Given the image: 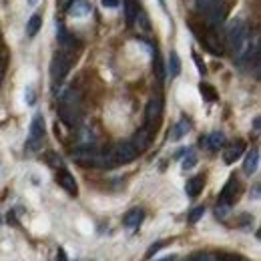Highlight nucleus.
<instances>
[{"label":"nucleus","instance_id":"nucleus-1","mask_svg":"<svg viewBox=\"0 0 261 261\" xmlns=\"http://www.w3.org/2000/svg\"><path fill=\"white\" fill-rule=\"evenodd\" d=\"M59 119L66 127H74L81 121V100L74 89H66L61 95V105H59Z\"/></svg>","mask_w":261,"mask_h":261},{"label":"nucleus","instance_id":"nucleus-2","mask_svg":"<svg viewBox=\"0 0 261 261\" xmlns=\"http://www.w3.org/2000/svg\"><path fill=\"white\" fill-rule=\"evenodd\" d=\"M227 46L231 53L239 59L243 55V50L249 46V27L243 20H233L227 29Z\"/></svg>","mask_w":261,"mask_h":261},{"label":"nucleus","instance_id":"nucleus-3","mask_svg":"<svg viewBox=\"0 0 261 261\" xmlns=\"http://www.w3.org/2000/svg\"><path fill=\"white\" fill-rule=\"evenodd\" d=\"M74 53H68V50H59L55 57H53V63H50V76H53V83H63L65 76L68 74L70 66H72V61H74Z\"/></svg>","mask_w":261,"mask_h":261},{"label":"nucleus","instance_id":"nucleus-4","mask_svg":"<svg viewBox=\"0 0 261 261\" xmlns=\"http://www.w3.org/2000/svg\"><path fill=\"white\" fill-rule=\"evenodd\" d=\"M72 161L81 167H102V153H97L91 147H81L72 151Z\"/></svg>","mask_w":261,"mask_h":261},{"label":"nucleus","instance_id":"nucleus-5","mask_svg":"<svg viewBox=\"0 0 261 261\" xmlns=\"http://www.w3.org/2000/svg\"><path fill=\"white\" fill-rule=\"evenodd\" d=\"M137 149L130 145V143H117L113 149H111V157L115 165H123V163H130L137 159Z\"/></svg>","mask_w":261,"mask_h":261},{"label":"nucleus","instance_id":"nucleus-6","mask_svg":"<svg viewBox=\"0 0 261 261\" xmlns=\"http://www.w3.org/2000/svg\"><path fill=\"white\" fill-rule=\"evenodd\" d=\"M239 191H241V187H239V181H237L235 177H231L227 183H225V187H223L221 195H219V203H221L223 207H227V205H233V203L237 201V197H239Z\"/></svg>","mask_w":261,"mask_h":261},{"label":"nucleus","instance_id":"nucleus-7","mask_svg":"<svg viewBox=\"0 0 261 261\" xmlns=\"http://www.w3.org/2000/svg\"><path fill=\"white\" fill-rule=\"evenodd\" d=\"M44 137V119L42 115H34L31 123V139H29V149H38V143Z\"/></svg>","mask_w":261,"mask_h":261},{"label":"nucleus","instance_id":"nucleus-8","mask_svg":"<svg viewBox=\"0 0 261 261\" xmlns=\"http://www.w3.org/2000/svg\"><path fill=\"white\" fill-rule=\"evenodd\" d=\"M161 113H163V100L159 97L151 98L147 102V109H145V119H147V125L153 127L159 119H161Z\"/></svg>","mask_w":261,"mask_h":261},{"label":"nucleus","instance_id":"nucleus-9","mask_svg":"<svg viewBox=\"0 0 261 261\" xmlns=\"http://www.w3.org/2000/svg\"><path fill=\"white\" fill-rule=\"evenodd\" d=\"M57 181H59V185L65 189L66 193H70V195H76V193H79V185H76V181H74V175H70L66 169H61V171H59Z\"/></svg>","mask_w":261,"mask_h":261},{"label":"nucleus","instance_id":"nucleus-10","mask_svg":"<svg viewBox=\"0 0 261 261\" xmlns=\"http://www.w3.org/2000/svg\"><path fill=\"white\" fill-rule=\"evenodd\" d=\"M199 42H201L209 53H213V55H221V53H223V46L219 44L217 36H215L213 33H209V31H205L203 34H199Z\"/></svg>","mask_w":261,"mask_h":261},{"label":"nucleus","instance_id":"nucleus-11","mask_svg":"<svg viewBox=\"0 0 261 261\" xmlns=\"http://www.w3.org/2000/svg\"><path fill=\"white\" fill-rule=\"evenodd\" d=\"M72 18H85L91 14V4L87 0H72L68 4V10H66Z\"/></svg>","mask_w":261,"mask_h":261},{"label":"nucleus","instance_id":"nucleus-12","mask_svg":"<svg viewBox=\"0 0 261 261\" xmlns=\"http://www.w3.org/2000/svg\"><path fill=\"white\" fill-rule=\"evenodd\" d=\"M130 145L137 149V153H141V151H145L149 145H151V130L149 129H139L135 135H133V141H130Z\"/></svg>","mask_w":261,"mask_h":261},{"label":"nucleus","instance_id":"nucleus-13","mask_svg":"<svg viewBox=\"0 0 261 261\" xmlns=\"http://www.w3.org/2000/svg\"><path fill=\"white\" fill-rule=\"evenodd\" d=\"M207 14V18H209V24L211 27H215V24H221L225 18H227V6L223 4V2H219V4H215L209 12H205Z\"/></svg>","mask_w":261,"mask_h":261},{"label":"nucleus","instance_id":"nucleus-14","mask_svg":"<svg viewBox=\"0 0 261 261\" xmlns=\"http://www.w3.org/2000/svg\"><path fill=\"white\" fill-rule=\"evenodd\" d=\"M243 151H245V143H243V141H237L235 145H231L227 151L223 153V161H225L227 165L235 163V161L243 155Z\"/></svg>","mask_w":261,"mask_h":261},{"label":"nucleus","instance_id":"nucleus-15","mask_svg":"<svg viewBox=\"0 0 261 261\" xmlns=\"http://www.w3.org/2000/svg\"><path fill=\"white\" fill-rule=\"evenodd\" d=\"M257 165H259V151H257V149H251V151L247 153L245 161H243V171H245L247 175H251V173L257 171Z\"/></svg>","mask_w":261,"mask_h":261},{"label":"nucleus","instance_id":"nucleus-16","mask_svg":"<svg viewBox=\"0 0 261 261\" xmlns=\"http://www.w3.org/2000/svg\"><path fill=\"white\" fill-rule=\"evenodd\" d=\"M139 12H141V10H139V2H137V0H125V20H127L129 27L135 24Z\"/></svg>","mask_w":261,"mask_h":261},{"label":"nucleus","instance_id":"nucleus-17","mask_svg":"<svg viewBox=\"0 0 261 261\" xmlns=\"http://www.w3.org/2000/svg\"><path fill=\"white\" fill-rule=\"evenodd\" d=\"M203 187H205V179L203 177H191L187 181V185H185V191H187L189 197H197L203 191Z\"/></svg>","mask_w":261,"mask_h":261},{"label":"nucleus","instance_id":"nucleus-18","mask_svg":"<svg viewBox=\"0 0 261 261\" xmlns=\"http://www.w3.org/2000/svg\"><path fill=\"white\" fill-rule=\"evenodd\" d=\"M203 143H205L211 151H217V149H221V147L225 145V137H223V133H211L205 141L201 139V145H203Z\"/></svg>","mask_w":261,"mask_h":261},{"label":"nucleus","instance_id":"nucleus-19","mask_svg":"<svg viewBox=\"0 0 261 261\" xmlns=\"http://www.w3.org/2000/svg\"><path fill=\"white\" fill-rule=\"evenodd\" d=\"M143 217H145V213H143L141 209H130L129 213L125 215V225H127L129 229H137L139 225H141Z\"/></svg>","mask_w":261,"mask_h":261},{"label":"nucleus","instance_id":"nucleus-20","mask_svg":"<svg viewBox=\"0 0 261 261\" xmlns=\"http://www.w3.org/2000/svg\"><path fill=\"white\" fill-rule=\"evenodd\" d=\"M169 74H171V79L181 74V61H179V55L175 50L169 55Z\"/></svg>","mask_w":261,"mask_h":261},{"label":"nucleus","instance_id":"nucleus-21","mask_svg":"<svg viewBox=\"0 0 261 261\" xmlns=\"http://www.w3.org/2000/svg\"><path fill=\"white\" fill-rule=\"evenodd\" d=\"M40 27H42V18H40L38 14H33L31 20H29V24H27V36H29V38L36 36V33L40 31Z\"/></svg>","mask_w":261,"mask_h":261},{"label":"nucleus","instance_id":"nucleus-22","mask_svg":"<svg viewBox=\"0 0 261 261\" xmlns=\"http://www.w3.org/2000/svg\"><path fill=\"white\" fill-rule=\"evenodd\" d=\"M189 129H191V123L187 121V119H183V121H179L175 127H173V133H171V139H181L185 133H189Z\"/></svg>","mask_w":261,"mask_h":261},{"label":"nucleus","instance_id":"nucleus-23","mask_svg":"<svg viewBox=\"0 0 261 261\" xmlns=\"http://www.w3.org/2000/svg\"><path fill=\"white\" fill-rule=\"evenodd\" d=\"M199 93H201V97L205 98V100H209V102H215L217 100V91L211 85H207V83H201L199 85Z\"/></svg>","mask_w":261,"mask_h":261},{"label":"nucleus","instance_id":"nucleus-24","mask_svg":"<svg viewBox=\"0 0 261 261\" xmlns=\"http://www.w3.org/2000/svg\"><path fill=\"white\" fill-rule=\"evenodd\" d=\"M221 0H195V8L199 12H209L215 4H219Z\"/></svg>","mask_w":261,"mask_h":261},{"label":"nucleus","instance_id":"nucleus-25","mask_svg":"<svg viewBox=\"0 0 261 261\" xmlns=\"http://www.w3.org/2000/svg\"><path fill=\"white\" fill-rule=\"evenodd\" d=\"M153 68H155V74H157V79H159V81H163V79H165V68H163V63H161V59H159V55H155V63H153Z\"/></svg>","mask_w":261,"mask_h":261},{"label":"nucleus","instance_id":"nucleus-26","mask_svg":"<svg viewBox=\"0 0 261 261\" xmlns=\"http://www.w3.org/2000/svg\"><path fill=\"white\" fill-rule=\"evenodd\" d=\"M203 213H205V207H203V205H201V207H195V209L189 213V221H191V223H197V221L203 217Z\"/></svg>","mask_w":261,"mask_h":261},{"label":"nucleus","instance_id":"nucleus-27","mask_svg":"<svg viewBox=\"0 0 261 261\" xmlns=\"http://www.w3.org/2000/svg\"><path fill=\"white\" fill-rule=\"evenodd\" d=\"M46 157H48V165H53V167H57V169L63 165L61 163V157H59L55 151H48V153H46Z\"/></svg>","mask_w":261,"mask_h":261},{"label":"nucleus","instance_id":"nucleus-28","mask_svg":"<svg viewBox=\"0 0 261 261\" xmlns=\"http://www.w3.org/2000/svg\"><path fill=\"white\" fill-rule=\"evenodd\" d=\"M193 61H195V65H197V68H199V72H201V74H205V72H207V66H205V63L201 61V57H199L197 53H193Z\"/></svg>","mask_w":261,"mask_h":261},{"label":"nucleus","instance_id":"nucleus-29","mask_svg":"<svg viewBox=\"0 0 261 261\" xmlns=\"http://www.w3.org/2000/svg\"><path fill=\"white\" fill-rule=\"evenodd\" d=\"M191 261H217V257L211 255V253H199V255H195Z\"/></svg>","mask_w":261,"mask_h":261},{"label":"nucleus","instance_id":"nucleus-30","mask_svg":"<svg viewBox=\"0 0 261 261\" xmlns=\"http://www.w3.org/2000/svg\"><path fill=\"white\" fill-rule=\"evenodd\" d=\"M163 245H165L163 241H159V243H155V245H151V247H149V251H147V257H153V255H155V253H157V251H159V249H161Z\"/></svg>","mask_w":261,"mask_h":261},{"label":"nucleus","instance_id":"nucleus-31","mask_svg":"<svg viewBox=\"0 0 261 261\" xmlns=\"http://www.w3.org/2000/svg\"><path fill=\"white\" fill-rule=\"evenodd\" d=\"M195 163H197V157L191 153V155H189V157L183 161V169H191V167H195Z\"/></svg>","mask_w":261,"mask_h":261},{"label":"nucleus","instance_id":"nucleus-32","mask_svg":"<svg viewBox=\"0 0 261 261\" xmlns=\"http://www.w3.org/2000/svg\"><path fill=\"white\" fill-rule=\"evenodd\" d=\"M24 98H27V102H29V105H34V91L31 89V87L27 89V93H24Z\"/></svg>","mask_w":261,"mask_h":261},{"label":"nucleus","instance_id":"nucleus-33","mask_svg":"<svg viewBox=\"0 0 261 261\" xmlns=\"http://www.w3.org/2000/svg\"><path fill=\"white\" fill-rule=\"evenodd\" d=\"M102 6L105 8H117L119 6V0H102Z\"/></svg>","mask_w":261,"mask_h":261},{"label":"nucleus","instance_id":"nucleus-34","mask_svg":"<svg viewBox=\"0 0 261 261\" xmlns=\"http://www.w3.org/2000/svg\"><path fill=\"white\" fill-rule=\"evenodd\" d=\"M217 261H239V259H237L235 255H223L221 259H217Z\"/></svg>","mask_w":261,"mask_h":261},{"label":"nucleus","instance_id":"nucleus-35","mask_svg":"<svg viewBox=\"0 0 261 261\" xmlns=\"http://www.w3.org/2000/svg\"><path fill=\"white\" fill-rule=\"evenodd\" d=\"M157 261H175V255H167L163 259H157Z\"/></svg>","mask_w":261,"mask_h":261},{"label":"nucleus","instance_id":"nucleus-36","mask_svg":"<svg viewBox=\"0 0 261 261\" xmlns=\"http://www.w3.org/2000/svg\"><path fill=\"white\" fill-rule=\"evenodd\" d=\"M59 261H65V253H63V249L59 251Z\"/></svg>","mask_w":261,"mask_h":261},{"label":"nucleus","instance_id":"nucleus-37","mask_svg":"<svg viewBox=\"0 0 261 261\" xmlns=\"http://www.w3.org/2000/svg\"><path fill=\"white\" fill-rule=\"evenodd\" d=\"M36 2H38V0H29V4H31V6H34Z\"/></svg>","mask_w":261,"mask_h":261},{"label":"nucleus","instance_id":"nucleus-38","mask_svg":"<svg viewBox=\"0 0 261 261\" xmlns=\"http://www.w3.org/2000/svg\"><path fill=\"white\" fill-rule=\"evenodd\" d=\"M0 81H2V66H0Z\"/></svg>","mask_w":261,"mask_h":261}]
</instances>
